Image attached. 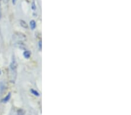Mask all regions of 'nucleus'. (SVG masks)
Here are the masks:
<instances>
[{"instance_id": "obj_6", "label": "nucleus", "mask_w": 131, "mask_h": 115, "mask_svg": "<svg viewBox=\"0 0 131 115\" xmlns=\"http://www.w3.org/2000/svg\"><path fill=\"white\" fill-rule=\"evenodd\" d=\"M30 29H32V30H34L36 27V23L35 21L34 20H32L30 22Z\"/></svg>"}, {"instance_id": "obj_14", "label": "nucleus", "mask_w": 131, "mask_h": 115, "mask_svg": "<svg viewBox=\"0 0 131 115\" xmlns=\"http://www.w3.org/2000/svg\"><path fill=\"white\" fill-rule=\"evenodd\" d=\"M1 70H0V75H1Z\"/></svg>"}, {"instance_id": "obj_12", "label": "nucleus", "mask_w": 131, "mask_h": 115, "mask_svg": "<svg viewBox=\"0 0 131 115\" xmlns=\"http://www.w3.org/2000/svg\"><path fill=\"white\" fill-rule=\"evenodd\" d=\"M15 2H16V0H12V2L14 4H15Z\"/></svg>"}, {"instance_id": "obj_9", "label": "nucleus", "mask_w": 131, "mask_h": 115, "mask_svg": "<svg viewBox=\"0 0 131 115\" xmlns=\"http://www.w3.org/2000/svg\"><path fill=\"white\" fill-rule=\"evenodd\" d=\"M17 114L18 115H25V111L22 109H20L17 111Z\"/></svg>"}, {"instance_id": "obj_10", "label": "nucleus", "mask_w": 131, "mask_h": 115, "mask_svg": "<svg viewBox=\"0 0 131 115\" xmlns=\"http://www.w3.org/2000/svg\"><path fill=\"white\" fill-rule=\"evenodd\" d=\"M4 89H5V85L4 83H0V91H1V92L2 93V91H4Z\"/></svg>"}, {"instance_id": "obj_4", "label": "nucleus", "mask_w": 131, "mask_h": 115, "mask_svg": "<svg viewBox=\"0 0 131 115\" xmlns=\"http://www.w3.org/2000/svg\"><path fill=\"white\" fill-rule=\"evenodd\" d=\"M23 57L25 58L26 59H29L30 58V57H31V52L30 51H25L23 52Z\"/></svg>"}, {"instance_id": "obj_2", "label": "nucleus", "mask_w": 131, "mask_h": 115, "mask_svg": "<svg viewBox=\"0 0 131 115\" xmlns=\"http://www.w3.org/2000/svg\"><path fill=\"white\" fill-rule=\"evenodd\" d=\"M14 37L16 38V39H19V40H25L26 38V37L24 35V34H22V33H15L14 35Z\"/></svg>"}, {"instance_id": "obj_3", "label": "nucleus", "mask_w": 131, "mask_h": 115, "mask_svg": "<svg viewBox=\"0 0 131 115\" xmlns=\"http://www.w3.org/2000/svg\"><path fill=\"white\" fill-rule=\"evenodd\" d=\"M16 44L17 45V47L19 48L23 49H26V45H25V44L22 41H18V42H17Z\"/></svg>"}, {"instance_id": "obj_8", "label": "nucleus", "mask_w": 131, "mask_h": 115, "mask_svg": "<svg viewBox=\"0 0 131 115\" xmlns=\"http://www.w3.org/2000/svg\"><path fill=\"white\" fill-rule=\"evenodd\" d=\"M30 92H31V93L33 94L34 95L37 96V97H39V96H40V94L38 93V91H37L36 90H35V89H30Z\"/></svg>"}, {"instance_id": "obj_5", "label": "nucleus", "mask_w": 131, "mask_h": 115, "mask_svg": "<svg viewBox=\"0 0 131 115\" xmlns=\"http://www.w3.org/2000/svg\"><path fill=\"white\" fill-rule=\"evenodd\" d=\"M20 25H21V26H22L23 28H24V29H28V27H29L27 23L25 22V21H23V20H21V21H20Z\"/></svg>"}, {"instance_id": "obj_11", "label": "nucleus", "mask_w": 131, "mask_h": 115, "mask_svg": "<svg viewBox=\"0 0 131 115\" xmlns=\"http://www.w3.org/2000/svg\"><path fill=\"white\" fill-rule=\"evenodd\" d=\"M38 46H39L40 49H41V41H40L39 42H38Z\"/></svg>"}, {"instance_id": "obj_1", "label": "nucleus", "mask_w": 131, "mask_h": 115, "mask_svg": "<svg viewBox=\"0 0 131 115\" xmlns=\"http://www.w3.org/2000/svg\"><path fill=\"white\" fill-rule=\"evenodd\" d=\"M17 67H18V64H17L16 61L14 56L12 58L11 62L10 63L9 65V69L11 71V81L13 83L15 81L16 78L17 76Z\"/></svg>"}, {"instance_id": "obj_7", "label": "nucleus", "mask_w": 131, "mask_h": 115, "mask_svg": "<svg viewBox=\"0 0 131 115\" xmlns=\"http://www.w3.org/2000/svg\"><path fill=\"white\" fill-rule=\"evenodd\" d=\"M11 97V93H9L7 95H6V97L2 99V102H4V103H6V102H8V101H9V99H10Z\"/></svg>"}, {"instance_id": "obj_13", "label": "nucleus", "mask_w": 131, "mask_h": 115, "mask_svg": "<svg viewBox=\"0 0 131 115\" xmlns=\"http://www.w3.org/2000/svg\"><path fill=\"white\" fill-rule=\"evenodd\" d=\"M8 1V0H4V1L5 2H7Z\"/></svg>"}]
</instances>
